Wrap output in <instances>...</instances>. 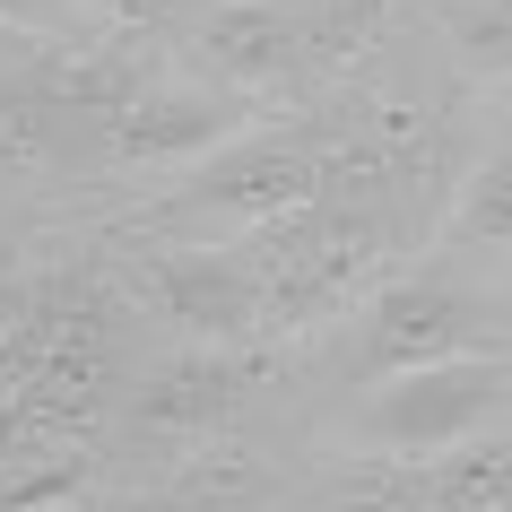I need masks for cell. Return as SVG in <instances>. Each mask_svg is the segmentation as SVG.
Instances as JSON below:
<instances>
[{"label": "cell", "instance_id": "cell-9", "mask_svg": "<svg viewBox=\"0 0 512 512\" xmlns=\"http://www.w3.org/2000/svg\"><path fill=\"white\" fill-rule=\"evenodd\" d=\"M452 235L460 243H512V139L469 174V191L452 209Z\"/></svg>", "mask_w": 512, "mask_h": 512}, {"label": "cell", "instance_id": "cell-1", "mask_svg": "<svg viewBox=\"0 0 512 512\" xmlns=\"http://www.w3.org/2000/svg\"><path fill=\"white\" fill-rule=\"evenodd\" d=\"M330 183H339V174H330V148H322V131H313V113L278 105L270 122H243L235 139H217L209 157H191V174L165 191V200L113 217V226L200 243V226H261V217H287V209H304V200H322Z\"/></svg>", "mask_w": 512, "mask_h": 512}, {"label": "cell", "instance_id": "cell-5", "mask_svg": "<svg viewBox=\"0 0 512 512\" xmlns=\"http://www.w3.org/2000/svg\"><path fill=\"white\" fill-rule=\"evenodd\" d=\"M243 122H252V96L200 79V70H165L131 113H113L96 131V148L113 165H191V157H209L217 139H235Z\"/></svg>", "mask_w": 512, "mask_h": 512}, {"label": "cell", "instance_id": "cell-7", "mask_svg": "<svg viewBox=\"0 0 512 512\" xmlns=\"http://www.w3.org/2000/svg\"><path fill=\"white\" fill-rule=\"evenodd\" d=\"M296 9H304V96L382 61L391 27H400V0H296Z\"/></svg>", "mask_w": 512, "mask_h": 512}, {"label": "cell", "instance_id": "cell-3", "mask_svg": "<svg viewBox=\"0 0 512 512\" xmlns=\"http://www.w3.org/2000/svg\"><path fill=\"white\" fill-rule=\"evenodd\" d=\"M512 391V356L478 348V356H443V365H417V374H391L365 408V434L391 443V452H443V443H469V434L504 408Z\"/></svg>", "mask_w": 512, "mask_h": 512}, {"label": "cell", "instance_id": "cell-8", "mask_svg": "<svg viewBox=\"0 0 512 512\" xmlns=\"http://www.w3.org/2000/svg\"><path fill=\"white\" fill-rule=\"evenodd\" d=\"M443 61L469 79H512V0H434Z\"/></svg>", "mask_w": 512, "mask_h": 512}, {"label": "cell", "instance_id": "cell-2", "mask_svg": "<svg viewBox=\"0 0 512 512\" xmlns=\"http://www.w3.org/2000/svg\"><path fill=\"white\" fill-rule=\"evenodd\" d=\"M478 348L512 356V330L495 304H478L443 270L382 278L348 322V374L356 382H391V374H417V365H443V356H478Z\"/></svg>", "mask_w": 512, "mask_h": 512}, {"label": "cell", "instance_id": "cell-6", "mask_svg": "<svg viewBox=\"0 0 512 512\" xmlns=\"http://www.w3.org/2000/svg\"><path fill=\"white\" fill-rule=\"evenodd\" d=\"M270 356L278 348H209V356H183V365L148 374V391L131 400L139 426L174 434V443H217L226 426H243L252 391L270 382Z\"/></svg>", "mask_w": 512, "mask_h": 512}, {"label": "cell", "instance_id": "cell-4", "mask_svg": "<svg viewBox=\"0 0 512 512\" xmlns=\"http://www.w3.org/2000/svg\"><path fill=\"white\" fill-rule=\"evenodd\" d=\"M183 53L200 79L235 87L252 105H304V9L296 0H209Z\"/></svg>", "mask_w": 512, "mask_h": 512}, {"label": "cell", "instance_id": "cell-10", "mask_svg": "<svg viewBox=\"0 0 512 512\" xmlns=\"http://www.w3.org/2000/svg\"><path fill=\"white\" fill-rule=\"evenodd\" d=\"M495 512H512V504H495Z\"/></svg>", "mask_w": 512, "mask_h": 512}]
</instances>
